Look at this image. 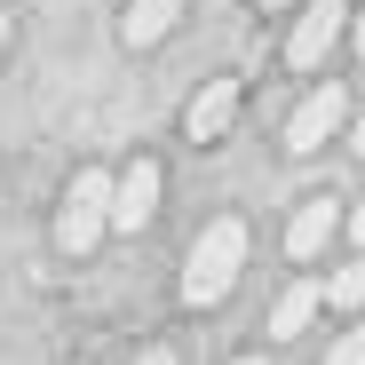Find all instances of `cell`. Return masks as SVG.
I'll use <instances>...</instances> for the list:
<instances>
[{
	"label": "cell",
	"instance_id": "1",
	"mask_svg": "<svg viewBox=\"0 0 365 365\" xmlns=\"http://www.w3.org/2000/svg\"><path fill=\"white\" fill-rule=\"evenodd\" d=\"M238 270H247V222H207L199 247L182 255V302H191V310H215L238 286Z\"/></svg>",
	"mask_w": 365,
	"mask_h": 365
},
{
	"label": "cell",
	"instance_id": "2",
	"mask_svg": "<svg viewBox=\"0 0 365 365\" xmlns=\"http://www.w3.org/2000/svg\"><path fill=\"white\" fill-rule=\"evenodd\" d=\"M103 230H111V175H103V167H80L72 191H64V207H56V247H64V255H88Z\"/></svg>",
	"mask_w": 365,
	"mask_h": 365
},
{
	"label": "cell",
	"instance_id": "3",
	"mask_svg": "<svg viewBox=\"0 0 365 365\" xmlns=\"http://www.w3.org/2000/svg\"><path fill=\"white\" fill-rule=\"evenodd\" d=\"M349 16H357L349 0H310V9L294 16V32H286V64L294 72H318L326 56H334V40L349 32Z\"/></svg>",
	"mask_w": 365,
	"mask_h": 365
},
{
	"label": "cell",
	"instance_id": "4",
	"mask_svg": "<svg viewBox=\"0 0 365 365\" xmlns=\"http://www.w3.org/2000/svg\"><path fill=\"white\" fill-rule=\"evenodd\" d=\"M341 128H349V96L326 80V88H310V96H302V111L286 119V151H294V159H310V151H326Z\"/></svg>",
	"mask_w": 365,
	"mask_h": 365
},
{
	"label": "cell",
	"instance_id": "5",
	"mask_svg": "<svg viewBox=\"0 0 365 365\" xmlns=\"http://www.w3.org/2000/svg\"><path fill=\"white\" fill-rule=\"evenodd\" d=\"M159 215V167L135 159L128 175H111V230H143Z\"/></svg>",
	"mask_w": 365,
	"mask_h": 365
},
{
	"label": "cell",
	"instance_id": "6",
	"mask_svg": "<svg viewBox=\"0 0 365 365\" xmlns=\"http://www.w3.org/2000/svg\"><path fill=\"white\" fill-rule=\"evenodd\" d=\"M230 119H238V80H207L191 96V111H182V135H191V143H222Z\"/></svg>",
	"mask_w": 365,
	"mask_h": 365
},
{
	"label": "cell",
	"instance_id": "7",
	"mask_svg": "<svg viewBox=\"0 0 365 365\" xmlns=\"http://www.w3.org/2000/svg\"><path fill=\"white\" fill-rule=\"evenodd\" d=\"M334 230H341V207H334V199H302L294 222H286V255H294V262H318Z\"/></svg>",
	"mask_w": 365,
	"mask_h": 365
},
{
	"label": "cell",
	"instance_id": "8",
	"mask_svg": "<svg viewBox=\"0 0 365 365\" xmlns=\"http://www.w3.org/2000/svg\"><path fill=\"white\" fill-rule=\"evenodd\" d=\"M182 16V0H128V16H119V40L128 48H159Z\"/></svg>",
	"mask_w": 365,
	"mask_h": 365
},
{
	"label": "cell",
	"instance_id": "9",
	"mask_svg": "<svg viewBox=\"0 0 365 365\" xmlns=\"http://www.w3.org/2000/svg\"><path fill=\"white\" fill-rule=\"evenodd\" d=\"M318 310H326V286H318V278H302V286H286V294H278V310H270V334H278V341L310 334V318H318Z\"/></svg>",
	"mask_w": 365,
	"mask_h": 365
},
{
	"label": "cell",
	"instance_id": "10",
	"mask_svg": "<svg viewBox=\"0 0 365 365\" xmlns=\"http://www.w3.org/2000/svg\"><path fill=\"white\" fill-rule=\"evenodd\" d=\"M326 302H334V310H365V255H357L349 270L326 278Z\"/></svg>",
	"mask_w": 365,
	"mask_h": 365
},
{
	"label": "cell",
	"instance_id": "11",
	"mask_svg": "<svg viewBox=\"0 0 365 365\" xmlns=\"http://www.w3.org/2000/svg\"><path fill=\"white\" fill-rule=\"evenodd\" d=\"M326 365H365V326H349L341 341H326Z\"/></svg>",
	"mask_w": 365,
	"mask_h": 365
},
{
	"label": "cell",
	"instance_id": "12",
	"mask_svg": "<svg viewBox=\"0 0 365 365\" xmlns=\"http://www.w3.org/2000/svg\"><path fill=\"white\" fill-rule=\"evenodd\" d=\"M349 151H357V159H365V111H357V119H349Z\"/></svg>",
	"mask_w": 365,
	"mask_h": 365
},
{
	"label": "cell",
	"instance_id": "13",
	"mask_svg": "<svg viewBox=\"0 0 365 365\" xmlns=\"http://www.w3.org/2000/svg\"><path fill=\"white\" fill-rule=\"evenodd\" d=\"M349 238H357V247H365V199L349 207Z\"/></svg>",
	"mask_w": 365,
	"mask_h": 365
},
{
	"label": "cell",
	"instance_id": "14",
	"mask_svg": "<svg viewBox=\"0 0 365 365\" xmlns=\"http://www.w3.org/2000/svg\"><path fill=\"white\" fill-rule=\"evenodd\" d=\"M349 40H357V56H365V9H357V24H349Z\"/></svg>",
	"mask_w": 365,
	"mask_h": 365
},
{
	"label": "cell",
	"instance_id": "15",
	"mask_svg": "<svg viewBox=\"0 0 365 365\" xmlns=\"http://www.w3.org/2000/svg\"><path fill=\"white\" fill-rule=\"evenodd\" d=\"M135 365H175V357H167V349H143V357H135Z\"/></svg>",
	"mask_w": 365,
	"mask_h": 365
},
{
	"label": "cell",
	"instance_id": "16",
	"mask_svg": "<svg viewBox=\"0 0 365 365\" xmlns=\"http://www.w3.org/2000/svg\"><path fill=\"white\" fill-rule=\"evenodd\" d=\"M0 48H9V9H0Z\"/></svg>",
	"mask_w": 365,
	"mask_h": 365
},
{
	"label": "cell",
	"instance_id": "17",
	"mask_svg": "<svg viewBox=\"0 0 365 365\" xmlns=\"http://www.w3.org/2000/svg\"><path fill=\"white\" fill-rule=\"evenodd\" d=\"M262 9H294V0H262Z\"/></svg>",
	"mask_w": 365,
	"mask_h": 365
},
{
	"label": "cell",
	"instance_id": "18",
	"mask_svg": "<svg viewBox=\"0 0 365 365\" xmlns=\"http://www.w3.org/2000/svg\"><path fill=\"white\" fill-rule=\"evenodd\" d=\"M238 365H262V357H238Z\"/></svg>",
	"mask_w": 365,
	"mask_h": 365
}]
</instances>
